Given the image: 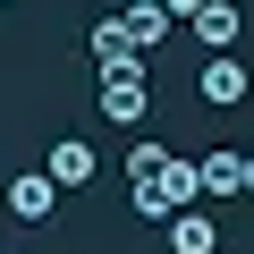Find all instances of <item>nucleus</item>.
Returning <instances> with one entry per match:
<instances>
[{
    "label": "nucleus",
    "instance_id": "1",
    "mask_svg": "<svg viewBox=\"0 0 254 254\" xmlns=\"http://www.w3.org/2000/svg\"><path fill=\"white\" fill-rule=\"evenodd\" d=\"M102 119H119V127H136V119H144V60L102 68Z\"/></svg>",
    "mask_w": 254,
    "mask_h": 254
},
{
    "label": "nucleus",
    "instance_id": "2",
    "mask_svg": "<svg viewBox=\"0 0 254 254\" xmlns=\"http://www.w3.org/2000/svg\"><path fill=\"white\" fill-rule=\"evenodd\" d=\"M195 85H203V102H212V110H229V102H246V93H254V76H246V60H229V51H212Z\"/></svg>",
    "mask_w": 254,
    "mask_h": 254
},
{
    "label": "nucleus",
    "instance_id": "3",
    "mask_svg": "<svg viewBox=\"0 0 254 254\" xmlns=\"http://www.w3.org/2000/svg\"><path fill=\"white\" fill-rule=\"evenodd\" d=\"M43 170H51V187L68 195V187H93V170H102V161H93V144H85V136H60Z\"/></svg>",
    "mask_w": 254,
    "mask_h": 254
},
{
    "label": "nucleus",
    "instance_id": "4",
    "mask_svg": "<svg viewBox=\"0 0 254 254\" xmlns=\"http://www.w3.org/2000/svg\"><path fill=\"white\" fill-rule=\"evenodd\" d=\"M161 229H170V254H220V229H212V212H195V203L170 212Z\"/></svg>",
    "mask_w": 254,
    "mask_h": 254
},
{
    "label": "nucleus",
    "instance_id": "5",
    "mask_svg": "<svg viewBox=\"0 0 254 254\" xmlns=\"http://www.w3.org/2000/svg\"><path fill=\"white\" fill-rule=\"evenodd\" d=\"M187 34H195L203 51H229V43H237V0H203V9L187 17Z\"/></svg>",
    "mask_w": 254,
    "mask_h": 254
},
{
    "label": "nucleus",
    "instance_id": "6",
    "mask_svg": "<svg viewBox=\"0 0 254 254\" xmlns=\"http://www.w3.org/2000/svg\"><path fill=\"white\" fill-rule=\"evenodd\" d=\"M51 203H60L51 170H26V178H9V212H17V220H51Z\"/></svg>",
    "mask_w": 254,
    "mask_h": 254
},
{
    "label": "nucleus",
    "instance_id": "7",
    "mask_svg": "<svg viewBox=\"0 0 254 254\" xmlns=\"http://www.w3.org/2000/svg\"><path fill=\"white\" fill-rule=\"evenodd\" d=\"M85 43H93V68H127V60H144L136 43H127V26H119V17H93V34H85Z\"/></svg>",
    "mask_w": 254,
    "mask_h": 254
},
{
    "label": "nucleus",
    "instance_id": "8",
    "mask_svg": "<svg viewBox=\"0 0 254 254\" xmlns=\"http://www.w3.org/2000/svg\"><path fill=\"white\" fill-rule=\"evenodd\" d=\"M153 187H161V195H170V203L187 212V203H203V161H187V153H178V161H170V170H161Z\"/></svg>",
    "mask_w": 254,
    "mask_h": 254
},
{
    "label": "nucleus",
    "instance_id": "9",
    "mask_svg": "<svg viewBox=\"0 0 254 254\" xmlns=\"http://www.w3.org/2000/svg\"><path fill=\"white\" fill-rule=\"evenodd\" d=\"M119 26H127V43L144 51V43H161V34L178 26V17H170V9H144V0H127V9H119Z\"/></svg>",
    "mask_w": 254,
    "mask_h": 254
},
{
    "label": "nucleus",
    "instance_id": "10",
    "mask_svg": "<svg viewBox=\"0 0 254 254\" xmlns=\"http://www.w3.org/2000/svg\"><path fill=\"white\" fill-rule=\"evenodd\" d=\"M203 195H246V153H203Z\"/></svg>",
    "mask_w": 254,
    "mask_h": 254
},
{
    "label": "nucleus",
    "instance_id": "11",
    "mask_svg": "<svg viewBox=\"0 0 254 254\" xmlns=\"http://www.w3.org/2000/svg\"><path fill=\"white\" fill-rule=\"evenodd\" d=\"M170 161H178V153H161V144H136V153H127V187H153Z\"/></svg>",
    "mask_w": 254,
    "mask_h": 254
},
{
    "label": "nucleus",
    "instance_id": "12",
    "mask_svg": "<svg viewBox=\"0 0 254 254\" xmlns=\"http://www.w3.org/2000/svg\"><path fill=\"white\" fill-rule=\"evenodd\" d=\"M170 212H178V203H170L161 187H136V220H170Z\"/></svg>",
    "mask_w": 254,
    "mask_h": 254
},
{
    "label": "nucleus",
    "instance_id": "13",
    "mask_svg": "<svg viewBox=\"0 0 254 254\" xmlns=\"http://www.w3.org/2000/svg\"><path fill=\"white\" fill-rule=\"evenodd\" d=\"M144 9H170V17H178V26H187V17H195V9H203V0H144Z\"/></svg>",
    "mask_w": 254,
    "mask_h": 254
},
{
    "label": "nucleus",
    "instance_id": "14",
    "mask_svg": "<svg viewBox=\"0 0 254 254\" xmlns=\"http://www.w3.org/2000/svg\"><path fill=\"white\" fill-rule=\"evenodd\" d=\"M246 195H254V153H246Z\"/></svg>",
    "mask_w": 254,
    "mask_h": 254
}]
</instances>
